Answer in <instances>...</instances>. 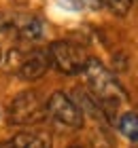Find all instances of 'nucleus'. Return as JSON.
<instances>
[{
  "instance_id": "f257e3e1",
  "label": "nucleus",
  "mask_w": 138,
  "mask_h": 148,
  "mask_svg": "<svg viewBox=\"0 0 138 148\" xmlns=\"http://www.w3.org/2000/svg\"><path fill=\"white\" fill-rule=\"evenodd\" d=\"M85 74H87V83L94 93V102L100 104V110H104L106 114H113L119 110L121 104L126 102V91L117 83L113 74L96 59H89Z\"/></svg>"
},
{
  "instance_id": "f03ea898",
  "label": "nucleus",
  "mask_w": 138,
  "mask_h": 148,
  "mask_svg": "<svg viewBox=\"0 0 138 148\" xmlns=\"http://www.w3.org/2000/svg\"><path fill=\"white\" fill-rule=\"evenodd\" d=\"M51 66H55L64 74H81L85 72L89 64V55L81 45L70 42V40H58L49 47Z\"/></svg>"
},
{
  "instance_id": "7ed1b4c3",
  "label": "nucleus",
  "mask_w": 138,
  "mask_h": 148,
  "mask_svg": "<svg viewBox=\"0 0 138 148\" xmlns=\"http://www.w3.org/2000/svg\"><path fill=\"white\" fill-rule=\"evenodd\" d=\"M9 68L24 80H36L40 76H45V72L51 68L49 51H45V49H32L26 53L11 51Z\"/></svg>"
},
{
  "instance_id": "20e7f679",
  "label": "nucleus",
  "mask_w": 138,
  "mask_h": 148,
  "mask_svg": "<svg viewBox=\"0 0 138 148\" xmlns=\"http://www.w3.org/2000/svg\"><path fill=\"white\" fill-rule=\"evenodd\" d=\"M47 116V102H43L34 91H26L11 102L9 121L11 125H32Z\"/></svg>"
},
{
  "instance_id": "39448f33",
  "label": "nucleus",
  "mask_w": 138,
  "mask_h": 148,
  "mask_svg": "<svg viewBox=\"0 0 138 148\" xmlns=\"http://www.w3.org/2000/svg\"><path fill=\"white\" fill-rule=\"evenodd\" d=\"M47 114L53 116L64 127H70V129H77V127L83 125V110L79 108L77 102H72V99L62 91L53 93V95L47 99Z\"/></svg>"
},
{
  "instance_id": "423d86ee",
  "label": "nucleus",
  "mask_w": 138,
  "mask_h": 148,
  "mask_svg": "<svg viewBox=\"0 0 138 148\" xmlns=\"http://www.w3.org/2000/svg\"><path fill=\"white\" fill-rule=\"evenodd\" d=\"M117 125H119V131L128 140L138 142V114L136 112H123L117 121Z\"/></svg>"
},
{
  "instance_id": "0eeeda50",
  "label": "nucleus",
  "mask_w": 138,
  "mask_h": 148,
  "mask_svg": "<svg viewBox=\"0 0 138 148\" xmlns=\"http://www.w3.org/2000/svg\"><path fill=\"white\" fill-rule=\"evenodd\" d=\"M19 36L26 38V40H38L43 36V23L34 17L26 19V21L19 23Z\"/></svg>"
},
{
  "instance_id": "6e6552de",
  "label": "nucleus",
  "mask_w": 138,
  "mask_h": 148,
  "mask_svg": "<svg viewBox=\"0 0 138 148\" xmlns=\"http://www.w3.org/2000/svg\"><path fill=\"white\" fill-rule=\"evenodd\" d=\"M21 148H51V140L38 133H19L17 136Z\"/></svg>"
},
{
  "instance_id": "1a4fd4ad",
  "label": "nucleus",
  "mask_w": 138,
  "mask_h": 148,
  "mask_svg": "<svg viewBox=\"0 0 138 148\" xmlns=\"http://www.w3.org/2000/svg\"><path fill=\"white\" fill-rule=\"evenodd\" d=\"M102 2H104L113 13H117V15H126L134 0H102Z\"/></svg>"
},
{
  "instance_id": "9d476101",
  "label": "nucleus",
  "mask_w": 138,
  "mask_h": 148,
  "mask_svg": "<svg viewBox=\"0 0 138 148\" xmlns=\"http://www.w3.org/2000/svg\"><path fill=\"white\" fill-rule=\"evenodd\" d=\"M0 148H21V144H19V140H17V138H13V140H9L6 144H2Z\"/></svg>"
},
{
  "instance_id": "9b49d317",
  "label": "nucleus",
  "mask_w": 138,
  "mask_h": 148,
  "mask_svg": "<svg viewBox=\"0 0 138 148\" xmlns=\"http://www.w3.org/2000/svg\"><path fill=\"white\" fill-rule=\"evenodd\" d=\"M81 4H89V6H96L98 4V0H79Z\"/></svg>"
},
{
  "instance_id": "f8f14e48",
  "label": "nucleus",
  "mask_w": 138,
  "mask_h": 148,
  "mask_svg": "<svg viewBox=\"0 0 138 148\" xmlns=\"http://www.w3.org/2000/svg\"><path fill=\"white\" fill-rule=\"evenodd\" d=\"M0 59H2V49H0Z\"/></svg>"
},
{
  "instance_id": "ddd939ff",
  "label": "nucleus",
  "mask_w": 138,
  "mask_h": 148,
  "mask_svg": "<svg viewBox=\"0 0 138 148\" xmlns=\"http://www.w3.org/2000/svg\"><path fill=\"white\" fill-rule=\"evenodd\" d=\"M72 148H79V146H72Z\"/></svg>"
}]
</instances>
